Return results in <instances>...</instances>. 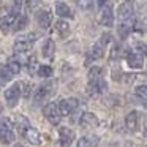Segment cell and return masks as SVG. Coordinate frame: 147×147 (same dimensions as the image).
I'll list each match as a JSON object with an SVG mask.
<instances>
[{"mask_svg": "<svg viewBox=\"0 0 147 147\" xmlns=\"http://www.w3.org/2000/svg\"><path fill=\"white\" fill-rule=\"evenodd\" d=\"M51 93H52V84H43L36 89L35 95H33V103L41 105L43 101H46V98H49Z\"/></svg>", "mask_w": 147, "mask_h": 147, "instance_id": "7", "label": "cell"}, {"mask_svg": "<svg viewBox=\"0 0 147 147\" xmlns=\"http://www.w3.org/2000/svg\"><path fill=\"white\" fill-rule=\"evenodd\" d=\"M13 76H14V74L8 70L7 65H0V81H3V82H5V81H10Z\"/></svg>", "mask_w": 147, "mask_h": 147, "instance_id": "27", "label": "cell"}, {"mask_svg": "<svg viewBox=\"0 0 147 147\" xmlns=\"http://www.w3.org/2000/svg\"><path fill=\"white\" fill-rule=\"evenodd\" d=\"M134 13V2L133 0H125L123 3L119 5L117 8V18L120 19V22H127Z\"/></svg>", "mask_w": 147, "mask_h": 147, "instance_id": "3", "label": "cell"}, {"mask_svg": "<svg viewBox=\"0 0 147 147\" xmlns=\"http://www.w3.org/2000/svg\"><path fill=\"white\" fill-rule=\"evenodd\" d=\"M134 49H136V51H139L141 55H142V54L147 55V45H144V43H141V41L134 43Z\"/></svg>", "mask_w": 147, "mask_h": 147, "instance_id": "32", "label": "cell"}, {"mask_svg": "<svg viewBox=\"0 0 147 147\" xmlns=\"http://www.w3.org/2000/svg\"><path fill=\"white\" fill-rule=\"evenodd\" d=\"M127 63L134 70H141L144 65V59L139 52H127Z\"/></svg>", "mask_w": 147, "mask_h": 147, "instance_id": "11", "label": "cell"}, {"mask_svg": "<svg viewBox=\"0 0 147 147\" xmlns=\"http://www.w3.org/2000/svg\"><path fill=\"white\" fill-rule=\"evenodd\" d=\"M119 55H122V51H120V48H119L117 45H114V48H112V51H111V54H109V57H111V59H117Z\"/></svg>", "mask_w": 147, "mask_h": 147, "instance_id": "35", "label": "cell"}, {"mask_svg": "<svg viewBox=\"0 0 147 147\" xmlns=\"http://www.w3.org/2000/svg\"><path fill=\"white\" fill-rule=\"evenodd\" d=\"M55 30H57V33L62 38H65V36H68V33H70V24H68L67 21L59 19L57 22H55Z\"/></svg>", "mask_w": 147, "mask_h": 147, "instance_id": "23", "label": "cell"}, {"mask_svg": "<svg viewBox=\"0 0 147 147\" xmlns=\"http://www.w3.org/2000/svg\"><path fill=\"white\" fill-rule=\"evenodd\" d=\"M27 65H29V73L33 74V73H35V68H36V59L35 57H30Z\"/></svg>", "mask_w": 147, "mask_h": 147, "instance_id": "34", "label": "cell"}, {"mask_svg": "<svg viewBox=\"0 0 147 147\" xmlns=\"http://www.w3.org/2000/svg\"><path fill=\"white\" fill-rule=\"evenodd\" d=\"M41 52H43V57H46V59H52V57H54V52H55V45H54V41H52L51 38H49V40H46V41H45V45H43Z\"/></svg>", "mask_w": 147, "mask_h": 147, "instance_id": "20", "label": "cell"}, {"mask_svg": "<svg viewBox=\"0 0 147 147\" xmlns=\"http://www.w3.org/2000/svg\"><path fill=\"white\" fill-rule=\"evenodd\" d=\"M2 111H3V106L0 105V114H2Z\"/></svg>", "mask_w": 147, "mask_h": 147, "instance_id": "38", "label": "cell"}, {"mask_svg": "<svg viewBox=\"0 0 147 147\" xmlns=\"http://www.w3.org/2000/svg\"><path fill=\"white\" fill-rule=\"evenodd\" d=\"M7 67H8V70H10L13 74H18V73L21 71V63H19L18 60H14V59H11V60L8 62Z\"/></svg>", "mask_w": 147, "mask_h": 147, "instance_id": "30", "label": "cell"}, {"mask_svg": "<svg viewBox=\"0 0 147 147\" xmlns=\"http://www.w3.org/2000/svg\"><path fill=\"white\" fill-rule=\"evenodd\" d=\"M98 142H100L98 136H95V134H87V136H82L78 141L76 147H96Z\"/></svg>", "mask_w": 147, "mask_h": 147, "instance_id": "17", "label": "cell"}, {"mask_svg": "<svg viewBox=\"0 0 147 147\" xmlns=\"http://www.w3.org/2000/svg\"><path fill=\"white\" fill-rule=\"evenodd\" d=\"M134 93H136V98L147 108V86H138Z\"/></svg>", "mask_w": 147, "mask_h": 147, "instance_id": "24", "label": "cell"}, {"mask_svg": "<svg viewBox=\"0 0 147 147\" xmlns=\"http://www.w3.org/2000/svg\"><path fill=\"white\" fill-rule=\"evenodd\" d=\"M43 114H45V117L48 119L52 125H59V122H60V119H62V114H60V111H59L57 103H48V105L45 106V109H43Z\"/></svg>", "mask_w": 147, "mask_h": 147, "instance_id": "4", "label": "cell"}, {"mask_svg": "<svg viewBox=\"0 0 147 147\" xmlns=\"http://www.w3.org/2000/svg\"><path fill=\"white\" fill-rule=\"evenodd\" d=\"M16 19H18V16H14V14H5V16H2L0 18V30L3 33H7V32H10L11 29H13V26H14V22H16Z\"/></svg>", "mask_w": 147, "mask_h": 147, "instance_id": "13", "label": "cell"}, {"mask_svg": "<svg viewBox=\"0 0 147 147\" xmlns=\"http://www.w3.org/2000/svg\"><path fill=\"white\" fill-rule=\"evenodd\" d=\"M21 92H22V96L24 98H30V93H32V86L29 82H21Z\"/></svg>", "mask_w": 147, "mask_h": 147, "instance_id": "31", "label": "cell"}, {"mask_svg": "<svg viewBox=\"0 0 147 147\" xmlns=\"http://www.w3.org/2000/svg\"><path fill=\"white\" fill-rule=\"evenodd\" d=\"M103 68L101 67H92L89 71V79L90 81H96V79H103Z\"/></svg>", "mask_w": 147, "mask_h": 147, "instance_id": "25", "label": "cell"}, {"mask_svg": "<svg viewBox=\"0 0 147 147\" xmlns=\"http://www.w3.org/2000/svg\"><path fill=\"white\" fill-rule=\"evenodd\" d=\"M59 138H60V146L68 147L74 139V131L67 128V127H60L59 128Z\"/></svg>", "mask_w": 147, "mask_h": 147, "instance_id": "9", "label": "cell"}, {"mask_svg": "<svg viewBox=\"0 0 147 147\" xmlns=\"http://www.w3.org/2000/svg\"><path fill=\"white\" fill-rule=\"evenodd\" d=\"M16 127L19 130V133L24 136V133L30 128V122L27 120L26 115H16Z\"/></svg>", "mask_w": 147, "mask_h": 147, "instance_id": "21", "label": "cell"}, {"mask_svg": "<svg viewBox=\"0 0 147 147\" xmlns=\"http://www.w3.org/2000/svg\"><path fill=\"white\" fill-rule=\"evenodd\" d=\"M78 105H79V101H78L76 98H65V100H60V101L57 103L59 111H60L62 115H70L71 112L78 108Z\"/></svg>", "mask_w": 147, "mask_h": 147, "instance_id": "6", "label": "cell"}, {"mask_svg": "<svg viewBox=\"0 0 147 147\" xmlns=\"http://www.w3.org/2000/svg\"><path fill=\"white\" fill-rule=\"evenodd\" d=\"M19 96H21V84H13L11 87H8L5 90V100H7L10 108H14L18 105Z\"/></svg>", "mask_w": 147, "mask_h": 147, "instance_id": "5", "label": "cell"}, {"mask_svg": "<svg viewBox=\"0 0 147 147\" xmlns=\"http://www.w3.org/2000/svg\"><path fill=\"white\" fill-rule=\"evenodd\" d=\"M26 26H27V16H26V14L18 16L16 22H14V26H13V30H22Z\"/></svg>", "mask_w": 147, "mask_h": 147, "instance_id": "29", "label": "cell"}, {"mask_svg": "<svg viewBox=\"0 0 147 147\" xmlns=\"http://www.w3.org/2000/svg\"><path fill=\"white\" fill-rule=\"evenodd\" d=\"M111 41H112V35L106 32V33H103V35H101V43H100V45H101V46H108Z\"/></svg>", "mask_w": 147, "mask_h": 147, "instance_id": "33", "label": "cell"}, {"mask_svg": "<svg viewBox=\"0 0 147 147\" xmlns=\"http://www.w3.org/2000/svg\"><path fill=\"white\" fill-rule=\"evenodd\" d=\"M14 147H26V146H21V144H16Z\"/></svg>", "mask_w": 147, "mask_h": 147, "instance_id": "39", "label": "cell"}, {"mask_svg": "<svg viewBox=\"0 0 147 147\" xmlns=\"http://www.w3.org/2000/svg\"><path fill=\"white\" fill-rule=\"evenodd\" d=\"M36 74H38L40 78L48 79V78L52 76V68L49 67V65H41V67H38V70H36Z\"/></svg>", "mask_w": 147, "mask_h": 147, "instance_id": "26", "label": "cell"}, {"mask_svg": "<svg viewBox=\"0 0 147 147\" xmlns=\"http://www.w3.org/2000/svg\"><path fill=\"white\" fill-rule=\"evenodd\" d=\"M74 3L79 10H90L93 7V0H74Z\"/></svg>", "mask_w": 147, "mask_h": 147, "instance_id": "28", "label": "cell"}, {"mask_svg": "<svg viewBox=\"0 0 147 147\" xmlns=\"http://www.w3.org/2000/svg\"><path fill=\"white\" fill-rule=\"evenodd\" d=\"M103 46L101 45H93L92 48L87 51V60H86V65H89L92 60H96V59H101L103 57Z\"/></svg>", "mask_w": 147, "mask_h": 147, "instance_id": "16", "label": "cell"}, {"mask_svg": "<svg viewBox=\"0 0 147 147\" xmlns=\"http://www.w3.org/2000/svg\"><path fill=\"white\" fill-rule=\"evenodd\" d=\"M133 30V24L131 22H120L117 26V33L119 36H120L122 40H125L128 35H130V32Z\"/></svg>", "mask_w": 147, "mask_h": 147, "instance_id": "22", "label": "cell"}, {"mask_svg": "<svg viewBox=\"0 0 147 147\" xmlns=\"http://www.w3.org/2000/svg\"><path fill=\"white\" fill-rule=\"evenodd\" d=\"M2 86H3V81H0V87H2Z\"/></svg>", "mask_w": 147, "mask_h": 147, "instance_id": "40", "label": "cell"}, {"mask_svg": "<svg viewBox=\"0 0 147 147\" xmlns=\"http://www.w3.org/2000/svg\"><path fill=\"white\" fill-rule=\"evenodd\" d=\"M108 3H109L108 0H96V5H98V7L101 8V10H103V8H105L106 5H108Z\"/></svg>", "mask_w": 147, "mask_h": 147, "instance_id": "36", "label": "cell"}, {"mask_svg": "<svg viewBox=\"0 0 147 147\" xmlns=\"http://www.w3.org/2000/svg\"><path fill=\"white\" fill-rule=\"evenodd\" d=\"M100 24H101L103 27H112V26H114V11H112V5L111 3H108L101 10Z\"/></svg>", "mask_w": 147, "mask_h": 147, "instance_id": "8", "label": "cell"}, {"mask_svg": "<svg viewBox=\"0 0 147 147\" xmlns=\"http://www.w3.org/2000/svg\"><path fill=\"white\" fill-rule=\"evenodd\" d=\"M79 125L82 128H95V127H98V119H96V115L92 114V112H84V114L81 115Z\"/></svg>", "mask_w": 147, "mask_h": 147, "instance_id": "10", "label": "cell"}, {"mask_svg": "<svg viewBox=\"0 0 147 147\" xmlns=\"http://www.w3.org/2000/svg\"><path fill=\"white\" fill-rule=\"evenodd\" d=\"M36 22H38V26L41 27V29H48L52 22L51 13H49L48 10H40L38 13H36Z\"/></svg>", "mask_w": 147, "mask_h": 147, "instance_id": "14", "label": "cell"}, {"mask_svg": "<svg viewBox=\"0 0 147 147\" xmlns=\"http://www.w3.org/2000/svg\"><path fill=\"white\" fill-rule=\"evenodd\" d=\"M55 13L60 18H73V13H71L70 7L67 3H63V2H57L55 3Z\"/></svg>", "mask_w": 147, "mask_h": 147, "instance_id": "19", "label": "cell"}, {"mask_svg": "<svg viewBox=\"0 0 147 147\" xmlns=\"http://www.w3.org/2000/svg\"><path fill=\"white\" fill-rule=\"evenodd\" d=\"M36 41V33H27V35H22V36H18L16 41L13 45V51L16 54H21V52H26L29 51L30 48L33 46V43Z\"/></svg>", "mask_w": 147, "mask_h": 147, "instance_id": "1", "label": "cell"}, {"mask_svg": "<svg viewBox=\"0 0 147 147\" xmlns=\"http://www.w3.org/2000/svg\"><path fill=\"white\" fill-rule=\"evenodd\" d=\"M24 138H26L30 144H33V146L41 144V134H40V131L36 130V128H33V127H30L29 130L24 133Z\"/></svg>", "mask_w": 147, "mask_h": 147, "instance_id": "18", "label": "cell"}, {"mask_svg": "<svg viewBox=\"0 0 147 147\" xmlns=\"http://www.w3.org/2000/svg\"><path fill=\"white\" fill-rule=\"evenodd\" d=\"M125 125H127V128L130 131H136L138 127H139V114L136 111L128 112L127 117H125Z\"/></svg>", "mask_w": 147, "mask_h": 147, "instance_id": "15", "label": "cell"}, {"mask_svg": "<svg viewBox=\"0 0 147 147\" xmlns=\"http://www.w3.org/2000/svg\"><path fill=\"white\" fill-rule=\"evenodd\" d=\"M13 3H14V8H19V10H21V7H22V3H24V0H13Z\"/></svg>", "mask_w": 147, "mask_h": 147, "instance_id": "37", "label": "cell"}, {"mask_svg": "<svg viewBox=\"0 0 147 147\" xmlns=\"http://www.w3.org/2000/svg\"><path fill=\"white\" fill-rule=\"evenodd\" d=\"M106 90V82L103 79H96V81H90L87 86V93L89 95H100L101 92Z\"/></svg>", "mask_w": 147, "mask_h": 147, "instance_id": "12", "label": "cell"}, {"mask_svg": "<svg viewBox=\"0 0 147 147\" xmlns=\"http://www.w3.org/2000/svg\"><path fill=\"white\" fill-rule=\"evenodd\" d=\"M14 133L11 130V120L10 119H0V142L2 144H11L14 142Z\"/></svg>", "mask_w": 147, "mask_h": 147, "instance_id": "2", "label": "cell"}]
</instances>
